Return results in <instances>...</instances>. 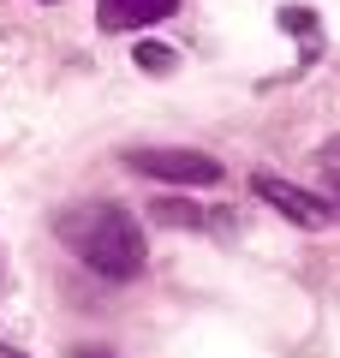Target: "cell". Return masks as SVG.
Listing matches in <instances>:
<instances>
[{
	"instance_id": "obj_8",
	"label": "cell",
	"mask_w": 340,
	"mask_h": 358,
	"mask_svg": "<svg viewBox=\"0 0 340 358\" xmlns=\"http://www.w3.org/2000/svg\"><path fill=\"white\" fill-rule=\"evenodd\" d=\"M323 162H328V167H340V138H328V150H323Z\"/></svg>"
},
{
	"instance_id": "obj_3",
	"label": "cell",
	"mask_w": 340,
	"mask_h": 358,
	"mask_svg": "<svg viewBox=\"0 0 340 358\" xmlns=\"http://www.w3.org/2000/svg\"><path fill=\"white\" fill-rule=\"evenodd\" d=\"M251 192L263 197V203H275L287 221H299V227H328V221H334V209H328L323 197L299 192V185H287V179H275V173H257V179H251Z\"/></svg>"
},
{
	"instance_id": "obj_9",
	"label": "cell",
	"mask_w": 340,
	"mask_h": 358,
	"mask_svg": "<svg viewBox=\"0 0 340 358\" xmlns=\"http://www.w3.org/2000/svg\"><path fill=\"white\" fill-rule=\"evenodd\" d=\"M0 358H30V352H18L13 341H0Z\"/></svg>"
},
{
	"instance_id": "obj_6",
	"label": "cell",
	"mask_w": 340,
	"mask_h": 358,
	"mask_svg": "<svg viewBox=\"0 0 340 358\" xmlns=\"http://www.w3.org/2000/svg\"><path fill=\"white\" fill-rule=\"evenodd\" d=\"M132 60H138L143 72H173V48H162V42H143Z\"/></svg>"
},
{
	"instance_id": "obj_7",
	"label": "cell",
	"mask_w": 340,
	"mask_h": 358,
	"mask_svg": "<svg viewBox=\"0 0 340 358\" xmlns=\"http://www.w3.org/2000/svg\"><path fill=\"white\" fill-rule=\"evenodd\" d=\"M72 358H113V352H108V346H78Z\"/></svg>"
},
{
	"instance_id": "obj_5",
	"label": "cell",
	"mask_w": 340,
	"mask_h": 358,
	"mask_svg": "<svg viewBox=\"0 0 340 358\" xmlns=\"http://www.w3.org/2000/svg\"><path fill=\"white\" fill-rule=\"evenodd\" d=\"M155 221H167V227H215V233H227V221L221 215H203V209H179V203H155Z\"/></svg>"
},
{
	"instance_id": "obj_2",
	"label": "cell",
	"mask_w": 340,
	"mask_h": 358,
	"mask_svg": "<svg viewBox=\"0 0 340 358\" xmlns=\"http://www.w3.org/2000/svg\"><path fill=\"white\" fill-rule=\"evenodd\" d=\"M126 162L150 179H167V185H215L221 179V162L203 150H132Z\"/></svg>"
},
{
	"instance_id": "obj_10",
	"label": "cell",
	"mask_w": 340,
	"mask_h": 358,
	"mask_svg": "<svg viewBox=\"0 0 340 358\" xmlns=\"http://www.w3.org/2000/svg\"><path fill=\"white\" fill-rule=\"evenodd\" d=\"M334 197H340V179H334Z\"/></svg>"
},
{
	"instance_id": "obj_1",
	"label": "cell",
	"mask_w": 340,
	"mask_h": 358,
	"mask_svg": "<svg viewBox=\"0 0 340 358\" xmlns=\"http://www.w3.org/2000/svg\"><path fill=\"white\" fill-rule=\"evenodd\" d=\"M54 233H60V245L78 263L96 268V275H108V281H132V275H143V263H150V239H143L138 215H132L126 203H108V197L66 203L60 215H54Z\"/></svg>"
},
{
	"instance_id": "obj_4",
	"label": "cell",
	"mask_w": 340,
	"mask_h": 358,
	"mask_svg": "<svg viewBox=\"0 0 340 358\" xmlns=\"http://www.w3.org/2000/svg\"><path fill=\"white\" fill-rule=\"evenodd\" d=\"M179 13V0H96V24L101 30H143Z\"/></svg>"
}]
</instances>
